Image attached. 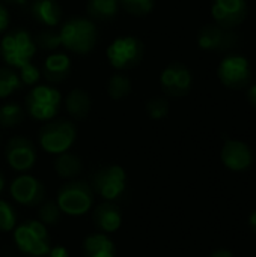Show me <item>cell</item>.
Instances as JSON below:
<instances>
[{
  "mask_svg": "<svg viewBox=\"0 0 256 257\" xmlns=\"http://www.w3.org/2000/svg\"><path fill=\"white\" fill-rule=\"evenodd\" d=\"M98 41V30L89 18L77 17L68 20L59 32H42L36 38V44L42 50H56L59 45L77 54L92 51Z\"/></svg>",
  "mask_w": 256,
  "mask_h": 257,
  "instance_id": "cell-1",
  "label": "cell"
},
{
  "mask_svg": "<svg viewBox=\"0 0 256 257\" xmlns=\"http://www.w3.org/2000/svg\"><path fill=\"white\" fill-rule=\"evenodd\" d=\"M14 241L18 250L27 257H44L51 248L47 226L38 220H27L17 226Z\"/></svg>",
  "mask_w": 256,
  "mask_h": 257,
  "instance_id": "cell-2",
  "label": "cell"
},
{
  "mask_svg": "<svg viewBox=\"0 0 256 257\" xmlns=\"http://www.w3.org/2000/svg\"><path fill=\"white\" fill-rule=\"evenodd\" d=\"M94 196L95 194L92 191L91 184L84 181L71 179L69 182L63 184L57 191L56 203L59 205L62 214L80 217L91 211L94 205Z\"/></svg>",
  "mask_w": 256,
  "mask_h": 257,
  "instance_id": "cell-3",
  "label": "cell"
},
{
  "mask_svg": "<svg viewBox=\"0 0 256 257\" xmlns=\"http://www.w3.org/2000/svg\"><path fill=\"white\" fill-rule=\"evenodd\" d=\"M36 53V42L29 32L17 29L6 33L0 41V56L6 65L12 68H23L30 63Z\"/></svg>",
  "mask_w": 256,
  "mask_h": 257,
  "instance_id": "cell-4",
  "label": "cell"
},
{
  "mask_svg": "<svg viewBox=\"0 0 256 257\" xmlns=\"http://www.w3.org/2000/svg\"><path fill=\"white\" fill-rule=\"evenodd\" d=\"M75 137H77L75 125L66 119H57L48 122L38 133L39 146L47 154H53V155L68 152L69 148L74 145Z\"/></svg>",
  "mask_w": 256,
  "mask_h": 257,
  "instance_id": "cell-5",
  "label": "cell"
},
{
  "mask_svg": "<svg viewBox=\"0 0 256 257\" xmlns=\"http://www.w3.org/2000/svg\"><path fill=\"white\" fill-rule=\"evenodd\" d=\"M62 95L53 86H35L26 96V110L35 120H51L60 110Z\"/></svg>",
  "mask_w": 256,
  "mask_h": 257,
  "instance_id": "cell-6",
  "label": "cell"
},
{
  "mask_svg": "<svg viewBox=\"0 0 256 257\" xmlns=\"http://www.w3.org/2000/svg\"><path fill=\"white\" fill-rule=\"evenodd\" d=\"M91 187L94 194H98L107 202H115L125 193L127 173L116 164L100 167L91 179Z\"/></svg>",
  "mask_w": 256,
  "mask_h": 257,
  "instance_id": "cell-7",
  "label": "cell"
},
{
  "mask_svg": "<svg viewBox=\"0 0 256 257\" xmlns=\"http://www.w3.org/2000/svg\"><path fill=\"white\" fill-rule=\"evenodd\" d=\"M220 83L231 90H241L252 80V66L247 57L241 54H229L222 59L217 66Z\"/></svg>",
  "mask_w": 256,
  "mask_h": 257,
  "instance_id": "cell-8",
  "label": "cell"
},
{
  "mask_svg": "<svg viewBox=\"0 0 256 257\" xmlns=\"http://www.w3.org/2000/svg\"><path fill=\"white\" fill-rule=\"evenodd\" d=\"M106 56L115 69H130L140 63L143 44L134 36H121L107 47Z\"/></svg>",
  "mask_w": 256,
  "mask_h": 257,
  "instance_id": "cell-9",
  "label": "cell"
},
{
  "mask_svg": "<svg viewBox=\"0 0 256 257\" xmlns=\"http://www.w3.org/2000/svg\"><path fill=\"white\" fill-rule=\"evenodd\" d=\"M198 45L205 51L225 53L238 44V35L232 29H225L219 24H205L198 32Z\"/></svg>",
  "mask_w": 256,
  "mask_h": 257,
  "instance_id": "cell-10",
  "label": "cell"
},
{
  "mask_svg": "<svg viewBox=\"0 0 256 257\" xmlns=\"http://www.w3.org/2000/svg\"><path fill=\"white\" fill-rule=\"evenodd\" d=\"M192 81L193 78L190 69L180 62L167 65L160 75L161 89L172 98H184L192 89Z\"/></svg>",
  "mask_w": 256,
  "mask_h": 257,
  "instance_id": "cell-11",
  "label": "cell"
},
{
  "mask_svg": "<svg viewBox=\"0 0 256 257\" xmlns=\"http://www.w3.org/2000/svg\"><path fill=\"white\" fill-rule=\"evenodd\" d=\"M5 157L11 169L15 172H27L36 163V148L27 137H12L6 148Z\"/></svg>",
  "mask_w": 256,
  "mask_h": 257,
  "instance_id": "cell-12",
  "label": "cell"
},
{
  "mask_svg": "<svg viewBox=\"0 0 256 257\" xmlns=\"http://www.w3.org/2000/svg\"><path fill=\"white\" fill-rule=\"evenodd\" d=\"M9 193L17 203L24 206H38L45 200L42 182L32 175L17 176L9 185Z\"/></svg>",
  "mask_w": 256,
  "mask_h": 257,
  "instance_id": "cell-13",
  "label": "cell"
},
{
  "mask_svg": "<svg viewBox=\"0 0 256 257\" xmlns=\"http://www.w3.org/2000/svg\"><path fill=\"white\" fill-rule=\"evenodd\" d=\"M249 6L246 0H213L211 15L214 23L225 29H235L247 18Z\"/></svg>",
  "mask_w": 256,
  "mask_h": 257,
  "instance_id": "cell-14",
  "label": "cell"
},
{
  "mask_svg": "<svg viewBox=\"0 0 256 257\" xmlns=\"http://www.w3.org/2000/svg\"><path fill=\"white\" fill-rule=\"evenodd\" d=\"M223 166L232 172H244L253 164V152L247 143L241 140H226L220 151Z\"/></svg>",
  "mask_w": 256,
  "mask_h": 257,
  "instance_id": "cell-15",
  "label": "cell"
},
{
  "mask_svg": "<svg viewBox=\"0 0 256 257\" xmlns=\"http://www.w3.org/2000/svg\"><path fill=\"white\" fill-rule=\"evenodd\" d=\"M92 221L101 233H113L122 224L121 208L115 202H101L94 208Z\"/></svg>",
  "mask_w": 256,
  "mask_h": 257,
  "instance_id": "cell-16",
  "label": "cell"
},
{
  "mask_svg": "<svg viewBox=\"0 0 256 257\" xmlns=\"http://www.w3.org/2000/svg\"><path fill=\"white\" fill-rule=\"evenodd\" d=\"M30 12L36 21L47 27H56L62 20V8L57 0H33Z\"/></svg>",
  "mask_w": 256,
  "mask_h": 257,
  "instance_id": "cell-17",
  "label": "cell"
},
{
  "mask_svg": "<svg viewBox=\"0 0 256 257\" xmlns=\"http://www.w3.org/2000/svg\"><path fill=\"white\" fill-rule=\"evenodd\" d=\"M71 72V59L65 53H53L44 62V75L51 83L65 80Z\"/></svg>",
  "mask_w": 256,
  "mask_h": 257,
  "instance_id": "cell-18",
  "label": "cell"
},
{
  "mask_svg": "<svg viewBox=\"0 0 256 257\" xmlns=\"http://www.w3.org/2000/svg\"><path fill=\"white\" fill-rule=\"evenodd\" d=\"M84 257H116L113 241L106 233H92L83 241Z\"/></svg>",
  "mask_w": 256,
  "mask_h": 257,
  "instance_id": "cell-19",
  "label": "cell"
},
{
  "mask_svg": "<svg viewBox=\"0 0 256 257\" xmlns=\"http://www.w3.org/2000/svg\"><path fill=\"white\" fill-rule=\"evenodd\" d=\"M92 102H91V96L86 90L83 89H74L68 93L66 99H65V108L69 113V116H72L77 120L86 119L89 111H91Z\"/></svg>",
  "mask_w": 256,
  "mask_h": 257,
  "instance_id": "cell-20",
  "label": "cell"
},
{
  "mask_svg": "<svg viewBox=\"0 0 256 257\" xmlns=\"http://www.w3.org/2000/svg\"><path fill=\"white\" fill-rule=\"evenodd\" d=\"M54 170L63 179H74L81 173L83 163L75 154L63 152L57 155L54 161Z\"/></svg>",
  "mask_w": 256,
  "mask_h": 257,
  "instance_id": "cell-21",
  "label": "cell"
},
{
  "mask_svg": "<svg viewBox=\"0 0 256 257\" xmlns=\"http://www.w3.org/2000/svg\"><path fill=\"white\" fill-rule=\"evenodd\" d=\"M119 0H88L86 9L92 18L109 20L113 18L119 11Z\"/></svg>",
  "mask_w": 256,
  "mask_h": 257,
  "instance_id": "cell-22",
  "label": "cell"
},
{
  "mask_svg": "<svg viewBox=\"0 0 256 257\" xmlns=\"http://www.w3.org/2000/svg\"><path fill=\"white\" fill-rule=\"evenodd\" d=\"M131 81L124 74H115L107 81V95L115 101L127 98L131 93Z\"/></svg>",
  "mask_w": 256,
  "mask_h": 257,
  "instance_id": "cell-23",
  "label": "cell"
},
{
  "mask_svg": "<svg viewBox=\"0 0 256 257\" xmlns=\"http://www.w3.org/2000/svg\"><path fill=\"white\" fill-rule=\"evenodd\" d=\"M62 211L56 200H44L38 208V221L44 226H56L60 221Z\"/></svg>",
  "mask_w": 256,
  "mask_h": 257,
  "instance_id": "cell-24",
  "label": "cell"
},
{
  "mask_svg": "<svg viewBox=\"0 0 256 257\" xmlns=\"http://www.w3.org/2000/svg\"><path fill=\"white\" fill-rule=\"evenodd\" d=\"M23 119H24V110L18 104L8 102L0 107V126L12 128L18 123H21Z\"/></svg>",
  "mask_w": 256,
  "mask_h": 257,
  "instance_id": "cell-25",
  "label": "cell"
},
{
  "mask_svg": "<svg viewBox=\"0 0 256 257\" xmlns=\"http://www.w3.org/2000/svg\"><path fill=\"white\" fill-rule=\"evenodd\" d=\"M21 87L20 77L9 68H0V99L11 96Z\"/></svg>",
  "mask_w": 256,
  "mask_h": 257,
  "instance_id": "cell-26",
  "label": "cell"
},
{
  "mask_svg": "<svg viewBox=\"0 0 256 257\" xmlns=\"http://www.w3.org/2000/svg\"><path fill=\"white\" fill-rule=\"evenodd\" d=\"M119 5L127 14L136 17L148 15L154 9V0H119Z\"/></svg>",
  "mask_w": 256,
  "mask_h": 257,
  "instance_id": "cell-27",
  "label": "cell"
},
{
  "mask_svg": "<svg viewBox=\"0 0 256 257\" xmlns=\"http://www.w3.org/2000/svg\"><path fill=\"white\" fill-rule=\"evenodd\" d=\"M17 227V215L14 208L5 202L0 200V232H12Z\"/></svg>",
  "mask_w": 256,
  "mask_h": 257,
  "instance_id": "cell-28",
  "label": "cell"
},
{
  "mask_svg": "<svg viewBox=\"0 0 256 257\" xmlns=\"http://www.w3.org/2000/svg\"><path fill=\"white\" fill-rule=\"evenodd\" d=\"M146 113L154 120L164 119L169 114V102L161 96H155L146 102Z\"/></svg>",
  "mask_w": 256,
  "mask_h": 257,
  "instance_id": "cell-29",
  "label": "cell"
},
{
  "mask_svg": "<svg viewBox=\"0 0 256 257\" xmlns=\"http://www.w3.org/2000/svg\"><path fill=\"white\" fill-rule=\"evenodd\" d=\"M20 80H21V84H26V86H33L39 81L41 78V71L39 68H36L32 62L24 65L23 68H20Z\"/></svg>",
  "mask_w": 256,
  "mask_h": 257,
  "instance_id": "cell-30",
  "label": "cell"
},
{
  "mask_svg": "<svg viewBox=\"0 0 256 257\" xmlns=\"http://www.w3.org/2000/svg\"><path fill=\"white\" fill-rule=\"evenodd\" d=\"M8 24H9V12L5 8V5L0 3V33L5 32V29L8 27Z\"/></svg>",
  "mask_w": 256,
  "mask_h": 257,
  "instance_id": "cell-31",
  "label": "cell"
},
{
  "mask_svg": "<svg viewBox=\"0 0 256 257\" xmlns=\"http://www.w3.org/2000/svg\"><path fill=\"white\" fill-rule=\"evenodd\" d=\"M44 257H69V253H68V250H66L65 247L57 245V247L50 248V251H48Z\"/></svg>",
  "mask_w": 256,
  "mask_h": 257,
  "instance_id": "cell-32",
  "label": "cell"
},
{
  "mask_svg": "<svg viewBox=\"0 0 256 257\" xmlns=\"http://www.w3.org/2000/svg\"><path fill=\"white\" fill-rule=\"evenodd\" d=\"M247 101H249V104L253 108H256V84H252L249 87V90H247Z\"/></svg>",
  "mask_w": 256,
  "mask_h": 257,
  "instance_id": "cell-33",
  "label": "cell"
},
{
  "mask_svg": "<svg viewBox=\"0 0 256 257\" xmlns=\"http://www.w3.org/2000/svg\"><path fill=\"white\" fill-rule=\"evenodd\" d=\"M210 257H234V254H232V251H229L226 248H219V250L213 251Z\"/></svg>",
  "mask_w": 256,
  "mask_h": 257,
  "instance_id": "cell-34",
  "label": "cell"
},
{
  "mask_svg": "<svg viewBox=\"0 0 256 257\" xmlns=\"http://www.w3.org/2000/svg\"><path fill=\"white\" fill-rule=\"evenodd\" d=\"M249 226H250V229L256 233V209L249 215Z\"/></svg>",
  "mask_w": 256,
  "mask_h": 257,
  "instance_id": "cell-35",
  "label": "cell"
},
{
  "mask_svg": "<svg viewBox=\"0 0 256 257\" xmlns=\"http://www.w3.org/2000/svg\"><path fill=\"white\" fill-rule=\"evenodd\" d=\"M3 188H5V179H3V176L0 173V193L3 191Z\"/></svg>",
  "mask_w": 256,
  "mask_h": 257,
  "instance_id": "cell-36",
  "label": "cell"
},
{
  "mask_svg": "<svg viewBox=\"0 0 256 257\" xmlns=\"http://www.w3.org/2000/svg\"><path fill=\"white\" fill-rule=\"evenodd\" d=\"M6 2H9V3H17V5H23V3H26V0H6Z\"/></svg>",
  "mask_w": 256,
  "mask_h": 257,
  "instance_id": "cell-37",
  "label": "cell"
}]
</instances>
